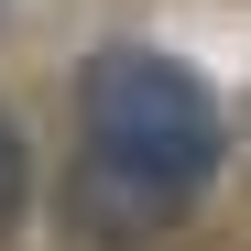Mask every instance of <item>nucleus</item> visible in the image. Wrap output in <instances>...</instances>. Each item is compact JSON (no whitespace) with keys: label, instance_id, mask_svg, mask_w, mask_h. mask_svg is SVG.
Listing matches in <instances>:
<instances>
[{"label":"nucleus","instance_id":"f03ea898","mask_svg":"<svg viewBox=\"0 0 251 251\" xmlns=\"http://www.w3.org/2000/svg\"><path fill=\"white\" fill-rule=\"evenodd\" d=\"M11 219H22V131L0 120V229H11Z\"/></svg>","mask_w":251,"mask_h":251},{"label":"nucleus","instance_id":"f257e3e1","mask_svg":"<svg viewBox=\"0 0 251 251\" xmlns=\"http://www.w3.org/2000/svg\"><path fill=\"white\" fill-rule=\"evenodd\" d=\"M76 175H66V229L99 251H131L164 219H186L229 153V120L207 99V76L153 55V44H109L76 66Z\"/></svg>","mask_w":251,"mask_h":251}]
</instances>
